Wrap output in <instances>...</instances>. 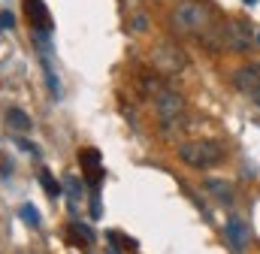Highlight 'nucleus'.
I'll return each instance as SVG.
<instances>
[{"instance_id": "nucleus-13", "label": "nucleus", "mask_w": 260, "mask_h": 254, "mask_svg": "<svg viewBox=\"0 0 260 254\" xmlns=\"http://www.w3.org/2000/svg\"><path fill=\"white\" fill-rule=\"evenodd\" d=\"M206 185H209V190H212L215 197H224V203H230V197H233L230 185H224V182H215V179H209Z\"/></svg>"}, {"instance_id": "nucleus-12", "label": "nucleus", "mask_w": 260, "mask_h": 254, "mask_svg": "<svg viewBox=\"0 0 260 254\" xmlns=\"http://www.w3.org/2000/svg\"><path fill=\"white\" fill-rule=\"evenodd\" d=\"M40 182H43V190H46L49 197H58V194H61V185L55 182V176H52L49 170H43V173H40Z\"/></svg>"}, {"instance_id": "nucleus-1", "label": "nucleus", "mask_w": 260, "mask_h": 254, "mask_svg": "<svg viewBox=\"0 0 260 254\" xmlns=\"http://www.w3.org/2000/svg\"><path fill=\"white\" fill-rule=\"evenodd\" d=\"M170 24L179 37H197L203 40L209 30H215L221 21H218V9L206 0H182L176 3L173 15H170Z\"/></svg>"}, {"instance_id": "nucleus-8", "label": "nucleus", "mask_w": 260, "mask_h": 254, "mask_svg": "<svg viewBox=\"0 0 260 254\" xmlns=\"http://www.w3.org/2000/svg\"><path fill=\"white\" fill-rule=\"evenodd\" d=\"M24 9H27V21L37 34H49L52 30V18L46 12V3L43 0H24Z\"/></svg>"}, {"instance_id": "nucleus-17", "label": "nucleus", "mask_w": 260, "mask_h": 254, "mask_svg": "<svg viewBox=\"0 0 260 254\" xmlns=\"http://www.w3.org/2000/svg\"><path fill=\"white\" fill-rule=\"evenodd\" d=\"M257 43H260V30H257Z\"/></svg>"}, {"instance_id": "nucleus-11", "label": "nucleus", "mask_w": 260, "mask_h": 254, "mask_svg": "<svg viewBox=\"0 0 260 254\" xmlns=\"http://www.w3.org/2000/svg\"><path fill=\"white\" fill-rule=\"evenodd\" d=\"M70 239H79L82 245H91V242H94V233H91V227H85V224H70Z\"/></svg>"}, {"instance_id": "nucleus-14", "label": "nucleus", "mask_w": 260, "mask_h": 254, "mask_svg": "<svg viewBox=\"0 0 260 254\" xmlns=\"http://www.w3.org/2000/svg\"><path fill=\"white\" fill-rule=\"evenodd\" d=\"M67 190H70L73 203H82V185H79V179H76V176H70V179H67Z\"/></svg>"}, {"instance_id": "nucleus-5", "label": "nucleus", "mask_w": 260, "mask_h": 254, "mask_svg": "<svg viewBox=\"0 0 260 254\" xmlns=\"http://www.w3.org/2000/svg\"><path fill=\"white\" fill-rule=\"evenodd\" d=\"M257 43V37L251 34V24L245 18H227L224 21V49L230 52H248L251 46Z\"/></svg>"}, {"instance_id": "nucleus-2", "label": "nucleus", "mask_w": 260, "mask_h": 254, "mask_svg": "<svg viewBox=\"0 0 260 254\" xmlns=\"http://www.w3.org/2000/svg\"><path fill=\"white\" fill-rule=\"evenodd\" d=\"M227 157V148L218 142V139H188L179 145V161L191 170H212L218 164H224Z\"/></svg>"}, {"instance_id": "nucleus-16", "label": "nucleus", "mask_w": 260, "mask_h": 254, "mask_svg": "<svg viewBox=\"0 0 260 254\" xmlns=\"http://www.w3.org/2000/svg\"><path fill=\"white\" fill-rule=\"evenodd\" d=\"M12 24H15V18H12L9 12H3V15H0V27H12Z\"/></svg>"}, {"instance_id": "nucleus-4", "label": "nucleus", "mask_w": 260, "mask_h": 254, "mask_svg": "<svg viewBox=\"0 0 260 254\" xmlns=\"http://www.w3.org/2000/svg\"><path fill=\"white\" fill-rule=\"evenodd\" d=\"M148 64L160 73V76H179L188 67V55L179 43L173 40H160L151 52H148Z\"/></svg>"}, {"instance_id": "nucleus-7", "label": "nucleus", "mask_w": 260, "mask_h": 254, "mask_svg": "<svg viewBox=\"0 0 260 254\" xmlns=\"http://www.w3.org/2000/svg\"><path fill=\"white\" fill-rule=\"evenodd\" d=\"M233 82H236V88H239L245 97H251V100L260 106V70H254V67H242V70H236Z\"/></svg>"}, {"instance_id": "nucleus-6", "label": "nucleus", "mask_w": 260, "mask_h": 254, "mask_svg": "<svg viewBox=\"0 0 260 254\" xmlns=\"http://www.w3.org/2000/svg\"><path fill=\"white\" fill-rule=\"evenodd\" d=\"M79 164H82V176H85V182H88V185H100V179H103V161H100V151H97V148H82Z\"/></svg>"}, {"instance_id": "nucleus-3", "label": "nucleus", "mask_w": 260, "mask_h": 254, "mask_svg": "<svg viewBox=\"0 0 260 254\" xmlns=\"http://www.w3.org/2000/svg\"><path fill=\"white\" fill-rule=\"evenodd\" d=\"M154 109H157V121L164 127V133H179L188 121V103L179 91L160 85L154 91Z\"/></svg>"}, {"instance_id": "nucleus-9", "label": "nucleus", "mask_w": 260, "mask_h": 254, "mask_svg": "<svg viewBox=\"0 0 260 254\" xmlns=\"http://www.w3.org/2000/svg\"><path fill=\"white\" fill-rule=\"evenodd\" d=\"M224 233H227L230 245L236 248V254H242L245 248H248V227H245V221H242L239 215H230V218H227V227H224Z\"/></svg>"}, {"instance_id": "nucleus-15", "label": "nucleus", "mask_w": 260, "mask_h": 254, "mask_svg": "<svg viewBox=\"0 0 260 254\" xmlns=\"http://www.w3.org/2000/svg\"><path fill=\"white\" fill-rule=\"evenodd\" d=\"M21 218H24V221H30L34 227L40 224V212H37L34 206H21Z\"/></svg>"}, {"instance_id": "nucleus-18", "label": "nucleus", "mask_w": 260, "mask_h": 254, "mask_svg": "<svg viewBox=\"0 0 260 254\" xmlns=\"http://www.w3.org/2000/svg\"><path fill=\"white\" fill-rule=\"evenodd\" d=\"M248 3H254V0H248Z\"/></svg>"}, {"instance_id": "nucleus-10", "label": "nucleus", "mask_w": 260, "mask_h": 254, "mask_svg": "<svg viewBox=\"0 0 260 254\" xmlns=\"http://www.w3.org/2000/svg\"><path fill=\"white\" fill-rule=\"evenodd\" d=\"M3 118H6V124H9V130H15V133H27V130L34 127V121L27 118V112H21L18 106H9Z\"/></svg>"}]
</instances>
